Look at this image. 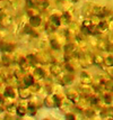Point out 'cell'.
I'll return each mask as SVG.
<instances>
[{
    "mask_svg": "<svg viewBox=\"0 0 113 120\" xmlns=\"http://www.w3.org/2000/svg\"><path fill=\"white\" fill-rule=\"evenodd\" d=\"M29 22H31V25H32L33 27H36L40 25V22H41V19L38 18V17H32L31 19H29Z\"/></svg>",
    "mask_w": 113,
    "mask_h": 120,
    "instance_id": "cell-1",
    "label": "cell"
},
{
    "mask_svg": "<svg viewBox=\"0 0 113 120\" xmlns=\"http://www.w3.org/2000/svg\"><path fill=\"white\" fill-rule=\"evenodd\" d=\"M51 71H52V73H53V74L58 75V74L61 73V71H62V68H61L60 65H58V64H54L53 66H52V68H51Z\"/></svg>",
    "mask_w": 113,
    "mask_h": 120,
    "instance_id": "cell-2",
    "label": "cell"
},
{
    "mask_svg": "<svg viewBox=\"0 0 113 120\" xmlns=\"http://www.w3.org/2000/svg\"><path fill=\"white\" fill-rule=\"evenodd\" d=\"M24 84H25L26 86H29V85L33 84V78L31 75H27L26 78L24 79Z\"/></svg>",
    "mask_w": 113,
    "mask_h": 120,
    "instance_id": "cell-3",
    "label": "cell"
},
{
    "mask_svg": "<svg viewBox=\"0 0 113 120\" xmlns=\"http://www.w3.org/2000/svg\"><path fill=\"white\" fill-rule=\"evenodd\" d=\"M31 95V92L28 91V90H21V98L23 99H26Z\"/></svg>",
    "mask_w": 113,
    "mask_h": 120,
    "instance_id": "cell-4",
    "label": "cell"
},
{
    "mask_svg": "<svg viewBox=\"0 0 113 120\" xmlns=\"http://www.w3.org/2000/svg\"><path fill=\"white\" fill-rule=\"evenodd\" d=\"M106 28H108V24H106V22H104V21L100 22V24H98V26H97V29H98V30H102V31L105 30Z\"/></svg>",
    "mask_w": 113,
    "mask_h": 120,
    "instance_id": "cell-5",
    "label": "cell"
},
{
    "mask_svg": "<svg viewBox=\"0 0 113 120\" xmlns=\"http://www.w3.org/2000/svg\"><path fill=\"white\" fill-rule=\"evenodd\" d=\"M81 82L84 83H91V78L86 74H81Z\"/></svg>",
    "mask_w": 113,
    "mask_h": 120,
    "instance_id": "cell-6",
    "label": "cell"
},
{
    "mask_svg": "<svg viewBox=\"0 0 113 120\" xmlns=\"http://www.w3.org/2000/svg\"><path fill=\"white\" fill-rule=\"evenodd\" d=\"M51 21H52V24L55 25V26H59L60 25V20L57 16H52V17H51Z\"/></svg>",
    "mask_w": 113,
    "mask_h": 120,
    "instance_id": "cell-7",
    "label": "cell"
},
{
    "mask_svg": "<svg viewBox=\"0 0 113 120\" xmlns=\"http://www.w3.org/2000/svg\"><path fill=\"white\" fill-rule=\"evenodd\" d=\"M17 113H18V116H21V117H22V116H24L25 113H26V110L21 107V108H18V109H17Z\"/></svg>",
    "mask_w": 113,
    "mask_h": 120,
    "instance_id": "cell-8",
    "label": "cell"
},
{
    "mask_svg": "<svg viewBox=\"0 0 113 120\" xmlns=\"http://www.w3.org/2000/svg\"><path fill=\"white\" fill-rule=\"evenodd\" d=\"M35 75H36L38 78H42V76H43V72H42L40 68H38V70H35Z\"/></svg>",
    "mask_w": 113,
    "mask_h": 120,
    "instance_id": "cell-9",
    "label": "cell"
},
{
    "mask_svg": "<svg viewBox=\"0 0 113 120\" xmlns=\"http://www.w3.org/2000/svg\"><path fill=\"white\" fill-rule=\"evenodd\" d=\"M94 61H95V64H101V63L103 62V58L100 57V56H95V58H94Z\"/></svg>",
    "mask_w": 113,
    "mask_h": 120,
    "instance_id": "cell-10",
    "label": "cell"
},
{
    "mask_svg": "<svg viewBox=\"0 0 113 120\" xmlns=\"http://www.w3.org/2000/svg\"><path fill=\"white\" fill-rule=\"evenodd\" d=\"M5 95L6 97H11V98H13V97H14V92H13V90H7V91H6L5 92Z\"/></svg>",
    "mask_w": 113,
    "mask_h": 120,
    "instance_id": "cell-11",
    "label": "cell"
},
{
    "mask_svg": "<svg viewBox=\"0 0 113 120\" xmlns=\"http://www.w3.org/2000/svg\"><path fill=\"white\" fill-rule=\"evenodd\" d=\"M51 45H52V48H55V49L59 48V45H58V43L55 41H51Z\"/></svg>",
    "mask_w": 113,
    "mask_h": 120,
    "instance_id": "cell-12",
    "label": "cell"
},
{
    "mask_svg": "<svg viewBox=\"0 0 113 120\" xmlns=\"http://www.w3.org/2000/svg\"><path fill=\"white\" fill-rule=\"evenodd\" d=\"M106 65L112 66V65H113V57H109L108 60H106Z\"/></svg>",
    "mask_w": 113,
    "mask_h": 120,
    "instance_id": "cell-13",
    "label": "cell"
},
{
    "mask_svg": "<svg viewBox=\"0 0 113 120\" xmlns=\"http://www.w3.org/2000/svg\"><path fill=\"white\" fill-rule=\"evenodd\" d=\"M106 88H108L109 90H112L113 91V82H109V83H106Z\"/></svg>",
    "mask_w": 113,
    "mask_h": 120,
    "instance_id": "cell-14",
    "label": "cell"
},
{
    "mask_svg": "<svg viewBox=\"0 0 113 120\" xmlns=\"http://www.w3.org/2000/svg\"><path fill=\"white\" fill-rule=\"evenodd\" d=\"M65 49L67 52H69V51H74V47H72V45H67Z\"/></svg>",
    "mask_w": 113,
    "mask_h": 120,
    "instance_id": "cell-15",
    "label": "cell"
},
{
    "mask_svg": "<svg viewBox=\"0 0 113 120\" xmlns=\"http://www.w3.org/2000/svg\"><path fill=\"white\" fill-rule=\"evenodd\" d=\"M35 108H34V107H32V105H29V108H28V111H29V112H31V115H34V113H35Z\"/></svg>",
    "mask_w": 113,
    "mask_h": 120,
    "instance_id": "cell-16",
    "label": "cell"
},
{
    "mask_svg": "<svg viewBox=\"0 0 113 120\" xmlns=\"http://www.w3.org/2000/svg\"><path fill=\"white\" fill-rule=\"evenodd\" d=\"M104 99H105V103H111V98L109 95H105Z\"/></svg>",
    "mask_w": 113,
    "mask_h": 120,
    "instance_id": "cell-17",
    "label": "cell"
},
{
    "mask_svg": "<svg viewBox=\"0 0 113 120\" xmlns=\"http://www.w3.org/2000/svg\"><path fill=\"white\" fill-rule=\"evenodd\" d=\"M25 33H27V34H32V29H31L29 27H25Z\"/></svg>",
    "mask_w": 113,
    "mask_h": 120,
    "instance_id": "cell-18",
    "label": "cell"
},
{
    "mask_svg": "<svg viewBox=\"0 0 113 120\" xmlns=\"http://www.w3.org/2000/svg\"><path fill=\"white\" fill-rule=\"evenodd\" d=\"M15 107L14 105H10V107H8V111H10V112H15Z\"/></svg>",
    "mask_w": 113,
    "mask_h": 120,
    "instance_id": "cell-19",
    "label": "cell"
},
{
    "mask_svg": "<svg viewBox=\"0 0 113 120\" xmlns=\"http://www.w3.org/2000/svg\"><path fill=\"white\" fill-rule=\"evenodd\" d=\"M91 102L93 103V105H96V103H97V99H95V98H92V99H91Z\"/></svg>",
    "mask_w": 113,
    "mask_h": 120,
    "instance_id": "cell-20",
    "label": "cell"
},
{
    "mask_svg": "<svg viewBox=\"0 0 113 120\" xmlns=\"http://www.w3.org/2000/svg\"><path fill=\"white\" fill-rule=\"evenodd\" d=\"M67 119H74V116L72 115H67Z\"/></svg>",
    "mask_w": 113,
    "mask_h": 120,
    "instance_id": "cell-21",
    "label": "cell"
}]
</instances>
